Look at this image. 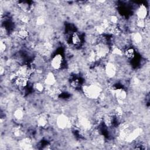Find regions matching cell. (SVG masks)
Masks as SVG:
<instances>
[{"mask_svg": "<svg viewBox=\"0 0 150 150\" xmlns=\"http://www.w3.org/2000/svg\"><path fill=\"white\" fill-rule=\"evenodd\" d=\"M81 90L83 93L86 97L93 100L98 99L103 92L101 87L94 83L82 86Z\"/></svg>", "mask_w": 150, "mask_h": 150, "instance_id": "1", "label": "cell"}, {"mask_svg": "<svg viewBox=\"0 0 150 150\" xmlns=\"http://www.w3.org/2000/svg\"><path fill=\"white\" fill-rule=\"evenodd\" d=\"M55 124L60 129H65L73 125L71 119L64 114H61L56 116Z\"/></svg>", "mask_w": 150, "mask_h": 150, "instance_id": "2", "label": "cell"}, {"mask_svg": "<svg viewBox=\"0 0 150 150\" xmlns=\"http://www.w3.org/2000/svg\"><path fill=\"white\" fill-rule=\"evenodd\" d=\"M64 57L60 53H56L50 59V66L54 70H60L64 64Z\"/></svg>", "mask_w": 150, "mask_h": 150, "instance_id": "3", "label": "cell"}, {"mask_svg": "<svg viewBox=\"0 0 150 150\" xmlns=\"http://www.w3.org/2000/svg\"><path fill=\"white\" fill-rule=\"evenodd\" d=\"M104 74L109 79L114 78L117 74V66L112 62H107L104 66Z\"/></svg>", "mask_w": 150, "mask_h": 150, "instance_id": "4", "label": "cell"}, {"mask_svg": "<svg viewBox=\"0 0 150 150\" xmlns=\"http://www.w3.org/2000/svg\"><path fill=\"white\" fill-rule=\"evenodd\" d=\"M18 8L22 12L25 13H28L35 8V5L29 1H19L17 4Z\"/></svg>", "mask_w": 150, "mask_h": 150, "instance_id": "5", "label": "cell"}, {"mask_svg": "<svg viewBox=\"0 0 150 150\" xmlns=\"http://www.w3.org/2000/svg\"><path fill=\"white\" fill-rule=\"evenodd\" d=\"M112 94L119 102H123L125 101L127 98V91L125 88L122 87L115 88Z\"/></svg>", "mask_w": 150, "mask_h": 150, "instance_id": "6", "label": "cell"}, {"mask_svg": "<svg viewBox=\"0 0 150 150\" xmlns=\"http://www.w3.org/2000/svg\"><path fill=\"white\" fill-rule=\"evenodd\" d=\"M43 82L46 86H54L57 82L56 75L52 71L47 72L43 76Z\"/></svg>", "mask_w": 150, "mask_h": 150, "instance_id": "7", "label": "cell"}, {"mask_svg": "<svg viewBox=\"0 0 150 150\" xmlns=\"http://www.w3.org/2000/svg\"><path fill=\"white\" fill-rule=\"evenodd\" d=\"M36 123L38 127L44 128L49 124V116L45 113L39 114L36 118Z\"/></svg>", "mask_w": 150, "mask_h": 150, "instance_id": "8", "label": "cell"}, {"mask_svg": "<svg viewBox=\"0 0 150 150\" xmlns=\"http://www.w3.org/2000/svg\"><path fill=\"white\" fill-rule=\"evenodd\" d=\"M29 80L28 78L23 76H17L13 81L15 87L19 88H24L26 87L29 84Z\"/></svg>", "mask_w": 150, "mask_h": 150, "instance_id": "9", "label": "cell"}, {"mask_svg": "<svg viewBox=\"0 0 150 150\" xmlns=\"http://www.w3.org/2000/svg\"><path fill=\"white\" fill-rule=\"evenodd\" d=\"M148 10L146 6L144 4H141L138 6L136 9V18L138 19H145L147 18Z\"/></svg>", "mask_w": 150, "mask_h": 150, "instance_id": "10", "label": "cell"}, {"mask_svg": "<svg viewBox=\"0 0 150 150\" xmlns=\"http://www.w3.org/2000/svg\"><path fill=\"white\" fill-rule=\"evenodd\" d=\"M16 38L21 41H25L29 38V32L26 28L23 27L19 28L16 31Z\"/></svg>", "mask_w": 150, "mask_h": 150, "instance_id": "11", "label": "cell"}, {"mask_svg": "<svg viewBox=\"0 0 150 150\" xmlns=\"http://www.w3.org/2000/svg\"><path fill=\"white\" fill-rule=\"evenodd\" d=\"M123 56L129 61H131L135 57V50L132 46H129L123 50Z\"/></svg>", "mask_w": 150, "mask_h": 150, "instance_id": "12", "label": "cell"}, {"mask_svg": "<svg viewBox=\"0 0 150 150\" xmlns=\"http://www.w3.org/2000/svg\"><path fill=\"white\" fill-rule=\"evenodd\" d=\"M25 113L23 108H16L13 113V118L16 121H22L25 118Z\"/></svg>", "mask_w": 150, "mask_h": 150, "instance_id": "13", "label": "cell"}, {"mask_svg": "<svg viewBox=\"0 0 150 150\" xmlns=\"http://www.w3.org/2000/svg\"><path fill=\"white\" fill-rule=\"evenodd\" d=\"M70 42L74 46H79L81 44V38L80 35L76 32L71 33L70 36Z\"/></svg>", "mask_w": 150, "mask_h": 150, "instance_id": "14", "label": "cell"}, {"mask_svg": "<svg viewBox=\"0 0 150 150\" xmlns=\"http://www.w3.org/2000/svg\"><path fill=\"white\" fill-rule=\"evenodd\" d=\"M131 41L135 45H140L143 41V36L142 33L138 32H134L131 35Z\"/></svg>", "mask_w": 150, "mask_h": 150, "instance_id": "15", "label": "cell"}, {"mask_svg": "<svg viewBox=\"0 0 150 150\" xmlns=\"http://www.w3.org/2000/svg\"><path fill=\"white\" fill-rule=\"evenodd\" d=\"M32 87L35 91L38 93H42L43 91H45V85L43 83V81H39L33 83Z\"/></svg>", "mask_w": 150, "mask_h": 150, "instance_id": "16", "label": "cell"}, {"mask_svg": "<svg viewBox=\"0 0 150 150\" xmlns=\"http://www.w3.org/2000/svg\"><path fill=\"white\" fill-rule=\"evenodd\" d=\"M70 85L72 88L74 89H77L82 87L81 80L77 77H74L71 79L70 81Z\"/></svg>", "mask_w": 150, "mask_h": 150, "instance_id": "17", "label": "cell"}, {"mask_svg": "<svg viewBox=\"0 0 150 150\" xmlns=\"http://www.w3.org/2000/svg\"><path fill=\"white\" fill-rule=\"evenodd\" d=\"M8 49V45L4 40H1V43H0V50H1V53L3 54L5 53V52H6Z\"/></svg>", "mask_w": 150, "mask_h": 150, "instance_id": "18", "label": "cell"}]
</instances>
